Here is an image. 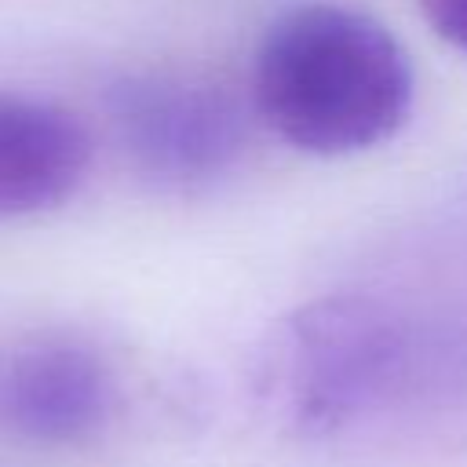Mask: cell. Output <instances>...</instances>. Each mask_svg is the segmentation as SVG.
I'll return each mask as SVG.
<instances>
[{
    "instance_id": "6da1fadb",
    "label": "cell",
    "mask_w": 467,
    "mask_h": 467,
    "mask_svg": "<svg viewBox=\"0 0 467 467\" xmlns=\"http://www.w3.org/2000/svg\"><path fill=\"white\" fill-rule=\"evenodd\" d=\"M416 73L398 36L372 15L328 0L281 11L248 73L252 113L292 150L347 157L401 131Z\"/></svg>"
},
{
    "instance_id": "7a4b0ae2",
    "label": "cell",
    "mask_w": 467,
    "mask_h": 467,
    "mask_svg": "<svg viewBox=\"0 0 467 467\" xmlns=\"http://www.w3.org/2000/svg\"><path fill=\"white\" fill-rule=\"evenodd\" d=\"M420 365L409 317L365 292L285 310L255 343L248 398L277 434L321 445L394 409Z\"/></svg>"
},
{
    "instance_id": "3957f363",
    "label": "cell",
    "mask_w": 467,
    "mask_h": 467,
    "mask_svg": "<svg viewBox=\"0 0 467 467\" xmlns=\"http://www.w3.org/2000/svg\"><path fill=\"white\" fill-rule=\"evenodd\" d=\"M106 120L131 171L164 193H204L248 153V99L201 73H120L106 88Z\"/></svg>"
},
{
    "instance_id": "277c9868",
    "label": "cell",
    "mask_w": 467,
    "mask_h": 467,
    "mask_svg": "<svg viewBox=\"0 0 467 467\" xmlns=\"http://www.w3.org/2000/svg\"><path fill=\"white\" fill-rule=\"evenodd\" d=\"M113 409V365L77 336L33 339L0 365V423L26 441H84L109 423Z\"/></svg>"
},
{
    "instance_id": "5b68a950",
    "label": "cell",
    "mask_w": 467,
    "mask_h": 467,
    "mask_svg": "<svg viewBox=\"0 0 467 467\" xmlns=\"http://www.w3.org/2000/svg\"><path fill=\"white\" fill-rule=\"evenodd\" d=\"M91 139L66 109L0 91V219L62 204L84 179Z\"/></svg>"
},
{
    "instance_id": "8992f818",
    "label": "cell",
    "mask_w": 467,
    "mask_h": 467,
    "mask_svg": "<svg viewBox=\"0 0 467 467\" xmlns=\"http://www.w3.org/2000/svg\"><path fill=\"white\" fill-rule=\"evenodd\" d=\"M416 7L441 40L467 51V0H416Z\"/></svg>"
}]
</instances>
